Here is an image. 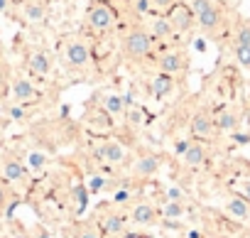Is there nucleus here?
Listing matches in <instances>:
<instances>
[{"label": "nucleus", "mask_w": 250, "mask_h": 238, "mask_svg": "<svg viewBox=\"0 0 250 238\" xmlns=\"http://www.w3.org/2000/svg\"><path fill=\"white\" fill-rule=\"evenodd\" d=\"M130 216H133V221H135L138 226H150V223L157 221V209H155L152 204H147V201H140V204L133 206Z\"/></svg>", "instance_id": "12"}, {"label": "nucleus", "mask_w": 250, "mask_h": 238, "mask_svg": "<svg viewBox=\"0 0 250 238\" xmlns=\"http://www.w3.org/2000/svg\"><path fill=\"white\" fill-rule=\"evenodd\" d=\"M74 196H76V206H79V211H81L83 204H86V189H74Z\"/></svg>", "instance_id": "34"}, {"label": "nucleus", "mask_w": 250, "mask_h": 238, "mask_svg": "<svg viewBox=\"0 0 250 238\" xmlns=\"http://www.w3.org/2000/svg\"><path fill=\"white\" fill-rule=\"evenodd\" d=\"M3 179L5 182H25L27 179V165L18 157H5L3 162Z\"/></svg>", "instance_id": "11"}, {"label": "nucleus", "mask_w": 250, "mask_h": 238, "mask_svg": "<svg viewBox=\"0 0 250 238\" xmlns=\"http://www.w3.org/2000/svg\"><path fill=\"white\" fill-rule=\"evenodd\" d=\"M191 135L199 138V140H206V138H213L216 133V118L208 113V110H196L191 115Z\"/></svg>", "instance_id": "7"}, {"label": "nucleus", "mask_w": 250, "mask_h": 238, "mask_svg": "<svg viewBox=\"0 0 250 238\" xmlns=\"http://www.w3.org/2000/svg\"><path fill=\"white\" fill-rule=\"evenodd\" d=\"M167 199L169 201H182V189L179 187H169L167 189Z\"/></svg>", "instance_id": "33"}, {"label": "nucleus", "mask_w": 250, "mask_h": 238, "mask_svg": "<svg viewBox=\"0 0 250 238\" xmlns=\"http://www.w3.org/2000/svg\"><path fill=\"white\" fill-rule=\"evenodd\" d=\"M189 8L194 10L196 25L204 35H218L226 27V13L218 0H191Z\"/></svg>", "instance_id": "1"}, {"label": "nucleus", "mask_w": 250, "mask_h": 238, "mask_svg": "<svg viewBox=\"0 0 250 238\" xmlns=\"http://www.w3.org/2000/svg\"><path fill=\"white\" fill-rule=\"evenodd\" d=\"M157 69H160L162 74L174 76V79H177V76H184L187 69H189V57H187V52H182V49H167V52L160 54Z\"/></svg>", "instance_id": "4"}, {"label": "nucleus", "mask_w": 250, "mask_h": 238, "mask_svg": "<svg viewBox=\"0 0 250 238\" xmlns=\"http://www.w3.org/2000/svg\"><path fill=\"white\" fill-rule=\"evenodd\" d=\"M22 15H25V20H27L30 25H40V22H44V18H47V8H44V3H40V0H25Z\"/></svg>", "instance_id": "15"}, {"label": "nucleus", "mask_w": 250, "mask_h": 238, "mask_svg": "<svg viewBox=\"0 0 250 238\" xmlns=\"http://www.w3.org/2000/svg\"><path fill=\"white\" fill-rule=\"evenodd\" d=\"M96 157H98L101 162H108V165H120V162L125 160V148H123L120 143H115V140H105V143L98 145Z\"/></svg>", "instance_id": "10"}, {"label": "nucleus", "mask_w": 250, "mask_h": 238, "mask_svg": "<svg viewBox=\"0 0 250 238\" xmlns=\"http://www.w3.org/2000/svg\"><path fill=\"white\" fill-rule=\"evenodd\" d=\"M8 115H10V118H15V121H20V118H25L22 103H15V106H10V108H8Z\"/></svg>", "instance_id": "30"}, {"label": "nucleus", "mask_w": 250, "mask_h": 238, "mask_svg": "<svg viewBox=\"0 0 250 238\" xmlns=\"http://www.w3.org/2000/svg\"><path fill=\"white\" fill-rule=\"evenodd\" d=\"M103 187H105V177H101V174H93V177L88 179V192H91V194H98Z\"/></svg>", "instance_id": "27"}, {"label": "nucleus", "mask_w": 250, "mask_h": 238, "mask_svg": "<svg viewBox=\"0 0 250 238\" xmlns=\"http://www.w3.org/2000/svg\"><path fill=\"white\" fill-rule=\"evenodd\" d=\"M172 88H174V76H169V74H162V71H160V74L150 81V91H152V96H157V98L172 93Z\"/></svg>", "instance_id": "18"}, {"label": "nucleus", "mask_w": 250, "mask_h": 238, "mask_svg": "<svg viewBox=\"0 0 250 238\" xmlns=\"http://www.w3.org/2000/svg\"><path fill=\"white\" fill-rule=\"evenodd\" d=\"M103 238H118V236H103Z\"/></svg>", "instance_id": "40"}, {"label": "nucleus", "mask_w": 250, "mask_h": 238, "mask_svg": "<svg viewBox=\"0 0 250 238\" xmlns=\"http://www.w3.org/2000/svg\"><path fill=\"white\" fill-rule=\"evenodd\" d=\"M13 238H27V236H25V233H18V236H13Z\"/></svg>", "instance_id": "39"}, {"label": "nucleus", "mask_w": 250, "mask_h": 238, "mask_svg": "<svg viewBox=\"0 0 250 238\" xmlns=\"http://www.w3.org/2000/svg\"><path fill=\"white\" fill-rule=\"evenodd\" d=\"M182 162L187 167H201L206 162V148L201 143H189L187 150L182 152Z\"/></svg>", "instance_id": "14"}, {"label": "nucleus", "mask_w": 250, "mask_h": 238, "mask_svg": "<svg viewBox=\"0 0 250 238\" xmlns=\"http://www.w3.org/2000/svg\"><path fill=\"white\" fill-rule=\"evenodd\" d=\"M125 108H128V103H125V98H123L120 93H108V96H103V110H105L110 118L125 115Z\"/></svg>", "instance_id": "17"}, {"label": "nucleus", "mask_w": 250, "mask_h": 238, "mask_svg": "<svg viewBox=\"0 0 250 238\" xmlns=\"http://www.w3.org/2000/svg\"><path fill=\"white\" fill-rule=\"evenodd\" d=\"M25 165H27L32 172H40V170H44V167H47V155H44V152H40V150H30V152H27Z\"/></svg>", "instance_id": "22"}, {"label": "nucleus", "mask_w": 250, "mask_h": 238, "mask_svg": "<svg viewBox=\"0 0 250 238\" xmlns=\"http://www.w3.org/2000/svg\"><path fill=\"white\" fill-rule=\"evenodd\" d=\"M115 201H120V204H123V201H128V192H125V189L118 192V194H115Z\"/></svg>", "instance_id": "36"}, {"label": "nucleus", "mask_w": 250, "mask_h": 238, "mask_svg": "<svg viewBox=\"0 0 250 238\" xmlns=\"http://www.w3.org/2000/svg\"><path fill=\"white\" fill-rule=\"evenodd\" d=\"M233 57L243 69L250 71V44H233Z\"/></svg>", "instance_id": "23"}, {"label": "nucleus", "mask_w": 250, "mask_h": 238, "mask_svg": "<svg viewBox=\"0 0 250 238\" xmlns=\"http://www.w3.org/2000/svg\"><path fill=\"white\" fill-rule=\"evenodd\" d=\"M165 15H167V20H169V25H172L174 32H189V30L196 25L194 10H191L187 3H179V0H177V5H174L169 13H165Z\"/></svg>", "instance_id": "5"}, {"label": "nucleus", "mask_w": 250, "mask_h": 238, "mask_svg": "<svg viewBox=\"0 0 250 238\" xmlns=\"http://www.w3.org/2000/svg\"><path fill=\"white\" fill-rule=\"evenodd\" d=\"M74 238H103V233L98 231V228H91V226H86V228H81Z\"/></svg>", "instance_id": "29"}, {"label": "nucleus", "mask_w": 250, "mask_h": 238, "mask_svg": "<svg viewBox=\"0 0 250 238\" xmlns=\"http://www.w3.org/2000/svg\"><path fill=\"white\" fill-rule=\"evenodd\" d=\"M10 93H13V101L15 103H22V106L25 103H35L42 96L30 79H13L10 81Z\"/></svg>", "instance_id": "8"}, {"label": "nucleus", "mask_w": 250, "mask_h": 238, "mask_svg": "<svg viewBox=\"0 0 250 238\" xmlns=\"http://www.w3.org/2000/svg\"><path fill=\"white\" fill-rule=\"evenodd\" d=\"M177 5V0H150V8L155 13H169Z\"/></svg>", "instance_id": "26"}, {"label": "nucleus", "mask_w": 250, "mask_h": 238, "mask_svg": "<svg viewBox=\"0 0 250 238\" xmlns=\"http://www.w3.org/2000/svg\"><path fill=\"white\" fill-rule=\"evenodd\" d=\"M152 44H155V37L143 30V27H133L128 35L123 37V54L138 62V59H145L150 52H152Z\"/></svg>", "instance_id": "2"}, {"label": "nucleus", "mask_w": 250, "mask_h": 238, "mask_svg": "<svg viewBox=\"0 0 250 238\" xmlns=\"http://www.w3.org/2000/svg\"><path fill=\"white\" fill-rule=\"evenodd\" d=\"M226 211H228L233 218H238V221H248V218H250V204L245 201V196H233V199H228Z\"/></svg>", "instance_id": "19"}, {"label": "nucleus", "mask_w": 250, "mask_h": 238, "mask_svg": "<svg viewBox=\"0 0 250 238\" xmlns=\"http://www.w3.org/2000/svg\"><path fill=\"white\" fill-rule=\"evenodd\" d=\"M10 8V0H0V13H5Z\"/></svg>", "instance_id": "38"}, {"label": "nucleus", "mask_w": 250, "mask_h": 238, "mask_svg": "<svg viewBox=\"0 0 250 238\" xmlns=\"http://www.w3.org/2000/svg\"><path fill=\"white\" fill-rule=\"evenodd\" d=\"M5 91H8V71L0 66V98L5 96Z\"/></svg>", "instance_id": "32"}, {"label": "nucleus", "mask_w": 250, "mask_h": 238, "mask_svg": "<svg viewBox=\"0 0 250 238\" xmlns=\"http://www.w3.org/2000/svg\"><path fill=\"white\" fill-rule=\"evenodd\" d=\"M86 22L93 32L103 35V32H110L118 25V13L113 10V5L105 3V0H93V5L86 13Z\"/></svg>", "instance_id": "3"}, {"label": "nucleus", "mask_w": 250, "mask_h": 238, "mask_svg": "<svg viewBox=\"0 0 250 238\" xmlns=\"http://www.w3.org/2000/svg\"><path fill=\"white\" fill-rule=\"evenodd\" d=\"M243 194H245V201L250 204V182H248V184L243 187Z\"/></svg>", "instance_id": "37"}, {"label": "nucleus", "mask_w": 250, "mask_h": 238, "mask_svg": "<svg viewBox=\"0 0 250 238\" xmlns=\"http://www.w3.org/2000/svg\"><path fill=\"white\" fill-rule=\"evenodd\" d=\"M233 44H250V22H240L233 32Z\"/></svg>", "instance_id": "25"}, {"label": "nucleus", "mask_w": 250, "mask_h": 238, "mask_svg": "<svg viewBox=\"0 0 250 238\" xmlns=\"http://www.w3.org/2000/svg\"><path fill=\"white\" fill-rule=\"evenodd\" d=\"M160 165H162V160L157 155H143V157H138L133 170H135L138 177H152V174H157Z\"/></svg>", "instance_id": "16"}, {"label": "nucleus", "mask_w": 250, "mask_h": 238, "mask_svg": "<svg viewBox=\"0 0 250 238\" xmlns=\"http://www.w3.org/2000/svg\"><path fill=\"white\" fill-rule=\"evenodd\" d=\"M64 59L71 69H83L91 62V47L86 40H71L64 49Z\"/></svg>", "instance_id": "6"}, {"label": "nucleus", "mask_w": 250, "mask_h": 238, "mask_svg": "<svg viewBox=\"0 0 250 238\" xmlns=\"http://www.w3.org/2000/svg\"><path fill=\"white\" fill-rule=\"evenodd\" d=\"M213 118H216V130H221V133H233L240 126V118H238V113L233 108H223Z\"/></svg>", "instance_id": "13"}, {"label": "nucleus", "mask_w": 250, "mask_h": 238, "mask_svg": "<svg viewBox=\"0 0 250 238\" xmlns=\"http://www.w3.org/2000/svg\"><path fill=\"white\" fill-rule=\"evenodd\" d=\"M162 216L169 218V221L182 218V216H184V206H182V201H169V199H167V204L162 206Z\"/></svg>", "instance_id": "24"}, {"label": "nucleus", "mask_w": 250, "mask_h": 238, "mask_svg": "<svg viewBox=\"0 0 250 238\" xmlns=\"http://www.w3.org/2000/svg\"><path fill=\"white\" fill-rule=\"evenodd\" d=\"M8 199H10V189H8V182L0 177V211L8 206Z\"/></svg>", "instance_id": "28"}, {"label": "nucleus", "mask_w": 250, "mask_h": 238, "mask_svg": "<svg viewBox=\"0 0 250 238\" xmlns=\"http://www.w3.org/2000/svg\"><path fill=\"white\" fill-rule=\"evenodd\" d=\"M155 40H165V37H169V35H174V30H172V25H169V20H167V15L165 18H157L155 22H152V32H150Z\"/></svg>", "instance_id": "21"}, {"label": "nucleus", "mask_w": 250, "mask_h": 238, "mask_svg": "<svg viewBox=\"0 0 250 238\" xmlns=\"http://www.w3.org/2000/svg\"><path fill=\"white\" fill-rule=\"evenodd\" d=\"M187 145H189V140H182V143H177V145H174V150H177V152L182 155V152L187 150Z\"/></svg>", "instance_id": "35"}, {"label": "nucleus", "mask_w": 250, "mask_h": 238, "mask_svg": "<svg viewBox=\"0 0 250 238\" xmlns=\"http://www.w3.org/2000/svg\"><path fill=\"white\" fill-rule=\"evenodd\" d=\"M125 115H128L130 123H140V118H143V113L138 108H125Z\"/></svg>", "instance_id": "31"}, {"label": "nucleus", "mask_w": 250, "mask_h": 238, "mask_svg": "<svg viewBox=\"0 0 250 238\" xmlns=\"http://www.w3.org/2000/svg\"><path fill=\"white\" fill-rule=\"evenodd\" d=\"M27 69H30L32 76L44 79V76L52 71V59H49V54L42 52V49H32V52L27 54Z\"/></svg>", "instance_id": "9"}, {"label": "nucleus", "mask_w": 250, "mask_h": 238, "mask_svg": "<svg viewBox=\"0 0 250 238\" xmlns=\"http://www.w3.org/2000/svg\"><path fill=\"white\" fill-rule=\"evenodd\" d=\"M125 231V218L118 214H108L101 218V233L103 236H120Z\"/></svg>", "instance_id": "20"}]
</instances>
